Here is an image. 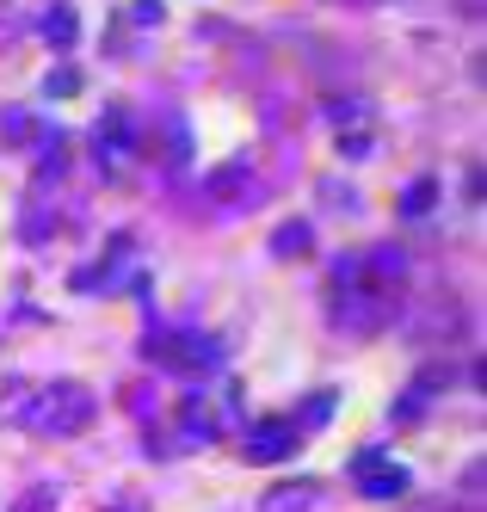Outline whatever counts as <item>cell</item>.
Instances as JSON below:
<instances>
[{
	"label": "cell",
	"mask_w": 487,
	"mask_h": 512,
	"mask_svg": "<svg viewBox=\"0 0 487 512\" xmlns=\"http://www.w3.org/2000/svg\"><path fill=\"white\" fill-rule=\"evenodd\" d=\"M93 389L87 383H44L31 401H25V426L31 432H50V438H68V432H81L93 420Z\"/></svg>",
	"instance_id": "obj_1"
},
{
	"label": "cell",
	"mask_w": 487,
	"mask_h": 512,
	"mask_svg": "<svg viewBox=\"0 0 487 512\" xmlns=\"http://www.w3.org/2000/svg\"><path fill=\"white\" fill-rule=\"evenodd\" d=\"M327 118L346 124V155H364V149H370V124H377V112H370L364 99H333Z\"/></svg>",
	"instance_id": "obj_2"
},
{
	"label": "cell",
	"mask_w": 487,
	"mask_h": 512,
	"mask_svg": "<svg viewBox=\"0 0 487 512\" xmlns=\"http://www.w3.org/2000/svg\"><path fill=\"white\" fill-rule=\"evenodd\" d=\"M290 445H296V432H290L284 420H266L259 432L241 438V457H247V463H278V457H290Z\"/></svg>",
	"instance_id": "obj_3"
},
{
	"label": "cell",
	"mask_w": 487,
	"mask_h": 512,
	"mask_svg": "<svg viewBox=\"0 0 487 512\" xmlns=\"http://www.w3.org/2000/svg\"><path fill=\"white\" fill-rule=\"evenodd\" d=\"M358 469H364V475H358V494H364V500H401V494H407V469H401V463L383 469V463L364 457Z\"/></svg>",
	"instance_id": "obj_4"
},
{
	"label": "cell",
	"mask_w": 487,
	"mask_h": 512,
	"mask_svg": "<svg viewBox=\"0 0 487 512\" xmlns=\"http://www.w3.org/2000/svg\"><path fill=\"white\" fill-rule=\"evenodd\" d=\"M315 506V482H296V488H272L266 494V512H303Z\"/></svg>",
	"instance_id": "obj_5"
},
{
	"label": "cell",
	"mask_w": 487,
	"mask_h": 512,
	"mask_svg": "<svg viewBox=\"0 0 487 512\" xmlns=\"http://www.w3.org/2000/svg\"><path fill=\"white\" fill-rule=\"evenodd\" d=\"M44 38H50L56 50H68V44H74V7H56V13H50V25H44Z\"/></svg>",
	"instance_id": "obj_6"
},
{
	"label": "cell",
	"mask_w": 487,
	"mask_h": 512,
	"mask_svg": "<svg viewBox=\"0 0 487 512\" xmlns=\"http://www.w3.org/2000/svg\"><path fill=\"white\" fill-rule=\"evenodd\" d=\"M432 198H438V179H420V186H414V192L401 198V210H407V216H420V210H426Z\"/></svg>",
	"instance_id": "obj_7"
},
{
	"label": "cell",
	"mask_w": 487,
	"mask_h": 512,
	"mask_svg": "<svg viewBox=\"0 0 487 512\" xmlns=\"http://www.w3.org/2000/svg\"><path fill=\"white\" fill-rule=\"evenodd\" d=\"M278 253H309V229H303V223H290V229L278 235Z\"/></svg>",
	"instance_id": "obj_8"
},
{
	"label": "cell",
	"mask_w": 487,
	"mask_h": 512,
	"mask_svg": "<svg viewBox=\"0 0 487 512\" xmlns=\"http://www.w3.org/2000/svg\"><path fill=\"white\" fill-rule=\"evenodd\" d=\"M50 93H56V99L74 93V68H56V75H50Z\"/></svg>",
	"instance_id": "obj_9"
}]
</instances>
